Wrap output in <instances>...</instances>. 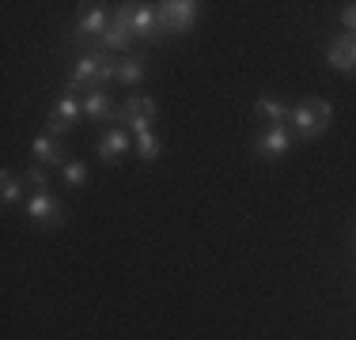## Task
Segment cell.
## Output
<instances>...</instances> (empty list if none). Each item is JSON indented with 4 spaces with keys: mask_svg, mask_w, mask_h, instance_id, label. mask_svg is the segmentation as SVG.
I'll return each instance as SVG.
<instances>
[{
    "mask_svg": "<svg viewBox=\"0 0 356 340\" xmlns=\"http://www.w3.org/2000/svg\"><path fill=\"white\" fill-rule=\"evenodd\" d=\"M156 15L163 34H190L201 15V4L197 0H163V4H156Z\"/></svg>",
    "mask_w": 356,
    "mask_h": 340,
    "instance_id": "obj_3",
    "label": "cell"
},
{
    "mask_svg": "<svg viewBox=\"0 0 356 340\" xmlns=\"http://www.w3.org/2000/svg\"><path fill=\"white\" fill-rule=\"evenodd\" d=\"M23 182H27V189L31 193H46L49 189V178H46V167H31V170H23Z\"/></svg>",
    "mask_w": 356,
    "mask_h": 340,
    "instance_id": "obj_20",
    "label": "cell"
},
{
    "mask_svg": "<svg viewBox=\"0 0 356 340\" xmlns=\"http://www.w3.org/2000/svg\"><path fill=\"white\" fill-rule=\"evenodd\" d=\"M31 155H35L38 167H65V163H69V148H65V140H61V136H54V133L35 136Z\"/></svg>",
    "mask_w": 356,
    "mask_h": 340,
    "instance_id": "obj_9",
    "label": "cell"
},
{
    "mask_svg": "<svg viewBox=\"0 0 356 340\" xmlns=\"http://www.w3.org/2000/svg\"><path fill=\"white\" fill-rule=\"evenodd\" d=\"M353 53H356V38L353 34H337L326 46V61L337 68V72H353Z\"/></svg>",
    "mask_w": 356,
    "mask_h": 340,
    "instance_id": "obj_14",
    "label": "cell"
},
{
    "mask_svg": "<svg viewBox=\"0 0 356 340\" xmlns=\"http://www.w3.org/2000/svg\"><path fill=\"white\" fill-rule=\"evenodd\" d=\"M144 76H148V61L144 57H118V76L114 83H125V87H137V83H144Z\"/></svg>",
    "mask_w": 356,
    "mask_h": 340,
    "instance_id": "obj_15",
    "label": "cell"
},
{
    "mask_svg": "<svg viewBox=\"0 0 356 340\" xmlns=\"http://www.w3.org/2000/svg\"><path fill=\"white\" fill-rule=\"evenodd\" d=\"M80 117H83V99L76 95V91H65V95L54 102V110H49L46 129L54 133V136H65L76 121H80Z\"/></svg>",
    "mask_w": 356,
    "mask_h": 340,
    "instance_id": "obj_6",
    "label": "cell"
},
{
    "mask_svg": "<svg viewBox=\"0 0 356 340\" xmlns=\"http://www.w3.org/2000/svg\"><path fill=\"white\" fill-rule=\"evenodd\" d=\"M125 151H129V133L125 129H106L103 140H99V159H103L106 167H114V163L125 159Z\"/></svg>",
    "mask_w": 356,
    "mask_h": 340,
    "instance_id": "obj_12",
    "label": "cell"
},
{
    "mask_svg": "<svg viewBox=\"0 0 356 340\" xmlns=\"http://www.w3.org/2000/svg\"><path fill=\"white\" fill-rule=\"evenodd\" d=\"M353 72H356V53H353Z\"/></svg>",
    "mask_w": 356,
    "mask_h": 340,
    "instance_id": "obj_22",
    "label": "cell"
},
{
    "mask_svg": "<svg viewBox=\"0 0 356 340\" xmlns=\"http://www.w3.org/2000/svg\"><path fill=\"white\" fill-rule=\"evenodd\" d=\"M292 129L288 125H266V129L258 133V140H254V155L261 159H281L288 155V148H292Z\"/></svg>",
    "mask_w": 356,
    "mask_h": 340,
    "instance_id": "obj_8",
    "label": "cell"
},
{
    "mask_svg": "<svg viewBox=\"0 0 356 340\" xmlns=\"http://www.w3.org/2000/svg\"><path fill=\"white\" fill-rule=\"evenodd\" d=\"M133 42H137V38H133V31L125 27V23L118 19V15H114V23H110V27H106V34L99 38V46H103L106 53H122V57H129Z\"/></svg>",
    "mask_w": 356,
    "mask_h": 340,
    "instance_id": "obj_13",
    "label": "cell"
},
{
    "mask_svg": "<svg viewBox=\"0 0 356 340\" xmlns=\"http://www.w3.org/2000/svg\"><path fill=\"white\" fill-rule=\"evenodd\" d=\"M254 114H258L266 125H284L288 121V106H284L281 95H261L258 102H254Z\"/></svg>",
    "mask_w": 356,
    "mask_h": 340,
    "instance_id": "obj_16",
    "label": "cell"
},
{
    "mask_svg": "<svg viewBox=\"0 0 356 340\" xmlns=\"http://www.w3.org/2000/svg\"><path fill=\"white\" fill-rule=\"evenodd\" d=\"M341 23H345V34H353V38H356V0L341 8Z\"/></svg>",
    "mask_w": 356,
    "mask_h": 340,
    "instance_id": "obj_21",
    "label": "cell"
},
{
    "mask_svg": "<svg viewBox=\"0 0 356 340\" xmlns=\"http://www.w3.org/2000/svg\"><path fill=\"white\" fill-rule=\"evenodd\" d=\"M61 174H65V185H69V189H80V185H88L91 170H88L83 159H69V163L61 167Z\"/></svg>",
    "mask_w": 356,
    "mask_h": 340,
    "instance_id": "obj_19",
    "label": "cell"
},
{
    "mask_svg": "<svg viewBox=\"0 0 356 340\" xmlns=\"http://www.w3.org/2000/svg\"><path fill=\"white\" fill-rule=\"evenodd\" d=\"M23 189H27L23 174H15V170H4V174H0V201H4V208H15V204L23 201Z\"/></svg>",
    "mask_w": 356,
    "mask_h": 340,
    "instance_id": "obj_17",
    "label": "cell"
},
{
    "mask_svg": "<svg viewBox=\"0 0 356 340\" xmlns=\"http://www.w3.org/2000/svg\"><path fill=\"white\" fill-rule=\"evenodd\" d=\"M110 12H106V4H83V12H80V19H76V38H103L106 27H110Z\"/></svg>",
    "mask_w": 356,
    "mask_h": 340,
    "instance_id": "obj_10",
    "label": "cell"
},
{
    "mask_svg": "<svg viewBox=\"0 0 356 340\" xmlns=\"http://www.w3.org/2000/svg\"><path fill=\"white\" fill-rule=\"evenodd\" d=\"M114 15L133 31V38H140V42H156L159 34H163V31H159L156 4H118Z\"/></svg>",
    "mask_w": 356,
    "mask_h": 340,
    "instance_id": "obj_4",
    "label": "cell"
},
{
    "mask_svg": "<svg viewBox=\"0 0 356 340\" xmlns=\"http://www.w3.org/2000/svg\"><path fill=\"white\" fill-rule=\"evenodd\" d=\"M83 117H88V121H95V125L118 121V110H114V99H110V95H106L103 87L88 91V95H83Z\"/></svg>",
    "mask_w": 356,
    "mask_h": 340,
    "instance_id": "obj_11",
    "label": "cell"
},
{
    "mask_svg": "<svg viewBox=\"0 0 356 340\" xmlns=\"http://www.w3.org/2000/svg\"><path fill=\"white\" fill-rule=\"evenodd\" d=\"M114 76H118V57L106 53V49H91V53H83L76 61L72 76H69V91H76V95L80 91L88 95L95 87L106 91V83H114Z\"/></svg>",
    "mask_w": 356,
    "mask_h": 340,
    "instance_id": "obj_1",
    "label": "cell"
},
{
    "mask_svg": "<svg viewBox=\"0 0 356 340\" xmlns=\"http://www.w3.org/2000/svg\"><path fill=\"white\" fill-rule=\"evenodd\" d=\"M23 216L42 231H57V227H65V204L54 193H31V201L23 204Z\"/></svg>",
    "mask_w": 356,
    "mask_h": 340,
    "instance_id": "obj_5",
    "label": "cell"
},
{
    "mask_svg": "<svg viewBox=\"0 0 356 340\" xmlns=\"http://www.w3.org/2000/svg\"><path fill=\"white\" fill-rule=\"evenodd\" d=\"M334 121V106L326 99H300L296 106H288V129H292L296 140H315L330 129Z\"/></svg>",
    "mask_w": 356,
    "mask_h": 340,
    "instance_id": "obj_2",
    "label": "cell"
},
{
    "mask_svg": "<svg viewBox=\"0 0 356 340\" xmlns=\"http://www.w3.org/2000/svg\"><path fill=\"white\" fill-rule=\"evenodd\" d=\"M159 151H163V144H159V136L152 125H144V129H137V155L144 159V163H156Z\"/></svg>",
    "mask_w": 356,
    "mask_h": 340,
    "instance_id": "obj_18",
    "label": "cell"
},
{
    "mask_svg": "<svg viewBox=\"0 0 356 340\" xmlns=\"http://www.w3.org/2000/svg\"><path fill=\"white\" fill-rule=\"evenodd\" d=\"M156 114H159V106H156L152 95H129L122 106H118V125H129V129L137 133V129H144V125L156 121Z\"/></svg>",
    "mask_w": 356,
    "mask_h": 340,
    "instance_id": "obj_7",
    "label": "cell"
}]
</instances>
